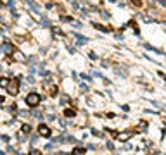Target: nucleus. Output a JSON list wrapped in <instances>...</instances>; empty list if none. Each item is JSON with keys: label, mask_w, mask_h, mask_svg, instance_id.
<instances>
[{"label": "nucleus", "mask_w": 166, "mask_h": 155, "mask_svg": "<svg viewBox=\"0 0 166 155\" xmlns=\"http://www.w3.org/2000/svg\"><path fill=\"white\" fill-rule=\"evenodd\" d=\"M7 91H9V95H18L19 91V79H10L9 81V86H7Z\"/></svg>", "instance_id": "nucleus-2"}, {"label": "nucleus", "mask_w": 166, "mask_h": 155, "mask_svg": "<svg viewBox=\"0 0 166 155\" xmlns=\"http://www.w3.org/2000/svg\"><path fill=\"white\" fill-rule=\"evenodd\" d=\"M90 59H92V60H95V59H97V55L93 54V52H90Z\"/></svg>", "instance_id": "nucleus-12"}, {"label": "nucleus", "mask_w": 166, "mask_h": 155, "mask_svg": "<svg viewBox=\"0 0 166 155\" xmlns=\"http://www.w3.org/2000/svg\"><path fill=\"white\" fill-rule=\"evenodd\" d=\"M0 86H2V88H7V86H9V79H7V78H2V79H0Z\"/></svg>", "instance_id": "nucleus-8"}, {"label": "nucleus", "mask_w": 166, "mask_h": 155, "mask_svg": "<svg viewBox=\"0 0 166 155\" xmlns=\"http://www.w3.org/2000/svg\"><path fill=\"white\" fill-rule=\"evenodd\" d=\"M131 4L135 5V7H140V5H142V2H140V0H131Z\"/></svg>", "instance_id": "nucleus-11"}, {"label": "nucleus", "mask_w": 166, "mask_h": 155, "mask_svg": "<svg viewBox=\"0 0 166 155\" xmlns=\"http://www.w3.org/2000/svg\"><path fill=\"white\" fill-rule=\"evenodd\" d=\"M14 55H16V59H18V60H24V57H23L21 54H19V52H18V50L14 52Z\"/></svg>", "instance_id": "nucleus-10"}, {"label": "nucleus", "mask_w": 166, "mask_h": 155, "mask_svg": "<svg viewBox=\"0 0 166 155\" xmlns=\"http://www.w3.org/2000/svg\"><path fill=\"white\" fill-rule=\"evenodd\" d=\"M87 152V148H83V146H76L73 150V153H76V155H81V153H85Z\"/></svg>", "instance_id": "nucleus-6"}, {"label": "nucleus", "mask_w": 166, "mask_h": 155, "mask_svg": "<svg viewBox=\"0 0 166 155\" xmlns=\"http://www.w3.org/2000/svg\"><path fill=\"white\" fill-rule=\"evenodd\" d=\"M93 28L99 31H104V33H107V31H111V28H106V26H101V24H93Z\"/></svg>", "instance_id": "nucleus-7"}, {"label": "nucleus", "mask_w": 166, "mask_h": 155, "mask_svg": "<svg viewBox=\"0 0 166 155\" xmlns=\"http://www.w3.org/2000/svg\"><path fill=\"white\" fill-rule=\"evenodd\" d=\"M38 133H40V136H44V138H50V136H52V131H50V128H48V126H45V124H40L38 126Z\"/></svg>", "instance_id": "nucleus-3"}, {"label": "nucleus", "mask_w": 166, "mask_h": 155, "mask_svg": "<svg viewBox=\"0 0 166 155\" xmlns=\"http://www.w3.org/2000/svg\"><path fill=\"white\" fill-rule=\"evenodd\" d=\"M21 131H23L24 134H26V133L30 134V133H31V126H30V124H24V126H23V129H21Z\"/></svg>", "instance_id": "nucleus-9"}, {"label": "nucleus", "mask_w": 166, "mask_h": 155, "mask_svg": "<svg viewBox=\"0 0 166 155\" xmlns=\"http://www.w3.org/2000/svg\"><path fill=\"white\" fill-rule=\"evenodd\" d=\"M40 102H42V97H40L38 93H35V91H31V93H28V97H26V105L28 107H38L40 105Z\"/></svg>", "instance_id": "nucleus-1"}, {"label": "nucleus", "mask_w": 166, "mask_h": 155, "mask_svg": "<svg viewBox=\"0 0 166 155\" xmlns=\"http://www.w3.org/2000/svg\"><path fill=\"white\" fill-rule=\"evenodd\" d=\"M130 138H131L130 133H118V140H121V141H127Z\"/></svg>", "instance_id": "nucleus-4"}, {"label": "nucleus", "mask_w": 166, "mask_h": 155, "mask_svg": "<svg viewBox=\"0 0 166 155\" xmlns=\"http://www.w3.org/2000/svg\"><path fill=\"white\" fill-rule=\"evenodd\" d=\"M64 116L66 117H74V116H76V110H74V109H66V110H64Z\"/></svg>", "instance_id": "nucleus-5"}]
</instances>
